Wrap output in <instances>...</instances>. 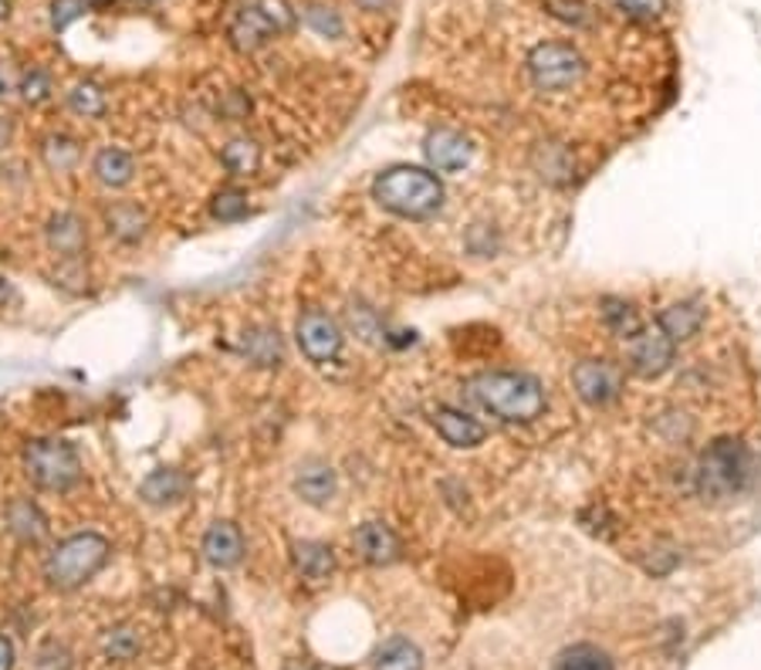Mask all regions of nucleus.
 <instances>
[{
    "mask_svg": "<svg viewBox=\"0 0 761 670\" xmlns=\"http://www.w3.org/2000/svg\"><path fill=\"white\" fill-rule=\"evenodd\" d=\"M68 105L85 119H99L105 112V92L95 86V81H78V86L68 92Z\"/></svg>",
    "mask_w": 761,
    "mask_h": 670,
    "instance_id": "cd10ccee",
    "label": "nucleus"
},
{
    "mask_svg": "<svg viewBox=\"0 0 761 670\" xmlns=\"http://www.w3.org/2000/svg\"><path fill=\"white\" fill-rule=\"evenodd\" d=\"M470 400L504 424H531L545 413V389L528 373H481L467 383Z\"/></svg>",
    "mask_w": 761,
    "mask_h": 670,
    "instance_id": "f257e3e1",
    "label": "nucleus"
},
{
    "mask_svg": "<svg viewBox=\"0 0 761 670\" xmlns=\"http://www.w3.org/2000/svg\"><path fill=\"white\" fill-rule=\"evenodd\" d=\"M112 4H126V0H89V8H112Z\"/></svg>",
    "mask_w": 761,
    "mask_h": 670,
    "instance_id": "c03bdc74",
    "label": "nucleus"
},
{
    "mask_svg": "<svg viewBox=\"0 0 761 670\" xmlns=\"http://www.w3.org/2000/svg\"><path fill=\"white\" fill-rule=\"evenodd\" d=\"M112 545L95 532H78L65 542L54 545V552L44 558V579L54 590H78L92 576H99L108 563Z\"/></svg>",
    "mask_w": 761,
    "mask_h": 670,
    "instance_id": "7ed1b4c3",
    "label": "nucleus"
},
{
    "mask_svg": "<svg viewBox=\"0 0 761 670\" xmlns=\"http://www.w3.org/2000/svg\"><path fill=\"white\" fill-rule=\"evenodd\" d=\"M220 159H223V166H228L231 173H237V177H247V173H254V170H258V163H261V150H258V143H250V139H231V143L223 146Z\"/></svg>",
    "mask_w": 761,
    "mask_h": 670,
    "instance_id": "bb28decb",
    "label": "nucleus"
},
{
    "mask_svg": "<svg viewBox=\"0 0 761 670\" xmlns=\"http://www.w3.org/2000/svg\"><path fill=\"white\" fill-rule=\"evenodd\" d=\"M657 325L670 335L673 343H687L704 325V309L697 301H676V305H670V309H663Z\"/></svg>",
    "mask_w": 761,
    "mask_h": 670,
    "instance_id": "6ab92c4d",
    "label": "nucleus"
},
{
    "mask_svg": "<svg viewBox=\"0 0 761 670\" xmlns=\"http://www.w3.org/2000/svg\"><path fill=\"white\" fill-rule=\"evenodd\" d=\"M14 298V288H11V282L8 278H0V309H4V305Z\"/></svg>",
    "mask_w": 761,
    "mask_h": 670,
    "instance_id": "a19ab883",
    "label": "nucleus"
},
{
    "mask_svg": "<svg viewBox=\"0 0 761 670\" xmlns=\"http://www.w3.org/2000/svg\"><path fill=\"white\" fill-rule=\"evenodd\" d=\"M85 241H89L85 237V223L75 214H54L48 220V247L59 250V255H65V258L81 255Z\"/></svg>",
    "mask_w": 761,
    "mask_h": 670,
    "instance_id": "aec40b11",
    "label": "nucleus"
},
{
    "mask_svg": "<svg viewBox=\"0 0 761 670\" xmlns=\"http://www.w3.org/2000/svg\"><path fill=\"white\" fill-rule=\"evenodd\" d=\"M301 17H305V24L312 27L315 35H322V38H343V31H346V24H343V17H338V11H335V8H325V4H308V8L301 11Z\"/></svg>",
    "mask_w": 761,
    "mask_h": 670,
    "instance_id": "c756f323",
    "label": "nucleus"
},
{
    "mask_svg": "<svg viewBox=\"0 0 761 670\" xmlns=\"http://www.w3.org/2000/svg\"><path fill=\"white\" fill-rule=\"evenodd\" d=\"M8 528H11V536L24 545H38L48 539V518L44 512L35 505L31 498H11L8 501Z\"/></svg>",
    "mask_w": 761,
    "mask_h": 670,
    "instance_id": "4468645a",
    "label": "nucleus"
},
{
    "mask_svg": "<svg viewBox=\"0 0 761 670\" xmlns=\"http://www.w3.org/2000/svg\"><path fill=\"white\" fill-rule=\"evenodd\" d=\"M14 86H21V78H17L8 65H0V95L14 92Z\"/></svg>",
    "mask_w": 761,
    "mask_h": 670,
    "instance_id": "58836bf2",
    "label": "nucleus"
},
{
    "mask_svg": "<svg viewBox=\"0 0 761 670\" xmlns=\"http://www.w3.org/2000/svg\"><path fill=\"white\" fill-rule=\"evenodd\" d=\"M673 356H676V343L670 335L654 325V328H643L636 339H633V352H630V366L636 376L643 379H657L673 366Z\"/></svg>",
    "mask_w": 761,
    "mask_h": 670,
    "instance_id": "1a4fd4ad",
    "label": "nucleus"
},
{
    "mask_svg": "<svg viewBox=\"0 0 761 670\" xmlns=\"http://www.w3.org/2000/svg\"><path fill=\"white\" fill-rule=\"evenodd\" d=\"M108 234H116L119 241H139L146 234V214L132 207V204H119V207H112L108 210Z\"/></svg>",
    "mask_w": 761,
    "mask_h": 670,
    "instance_id": "a878e982",
    "label": "nucleus"
},
{
    "mask_svg": "<svg viewBox=\"0 0 761 670\" xmlns=\"http://www.w3.org/2000/svg\"><path fill=\"white\" fill-rule=\"evenodd\" d=\"M555 14L558 17H566V21H572V24H579V27H585V24H592V11L585 8V4H579V0H555Z\"/></svg>",
    "mask_w": 761,
    "mask_h": 670,
    "instance_id": "e433bc0d",
    "label": "nucleus"
},
{
    "mask_svg": "<svg viewBox=\"0 0 761 670\" xmlns=\"http://www.w3.org/2000/svg\"><path fill=\"white\" fill-rule=\"evenodd\" d=\"M14 660H17L14 644H11L4 633H0V670H14Z\"/></svg>",
    "mask_w": 761,
    "mask_h": 670,
    "instance_id": "4c0bfd02",
    "label": "nucleus"
},
{
    "mask_svg": "<svg viewBox=\"0 0 761 670\" xmlns=\"http://www.w3.org/2000/svg\"><path fill=\"white\" fill-rule=\"evenodd\" d=\"M603 319L612 328V335H619V339H627V343H633L636 335L643 332V322H640L636 309L623 298H606L603 301Z\"/></svg>",
    "mask_w": 761,
    "mask_h": 670,
    "instance_id": "393cba45",
    "label": "nucleus"
},
{
    "mask_svg": "<svg viewBox=\"0 0 761 670\" xmlns=\"http://www.w3.org/2000/svg\"><path fill=\"white\" fill-rule=\"evenodd\" d=\"M423 150H427L430 166H434V170H440V173L464 170V166L470 163V156H474L470 143H467L461 132H454V129H434L427 136V143H423Z\"/></svg>",
    "mask_w": 761,
    "mask_h": 670,
    "instance_id": "9d476101",
    "label": "nucleus"
},
{
    "mask_svg": "<svg viewBox=\"0 0 761 670\" xmlns=\"http://www.w3.org/2000/svg\"><path fill=\"white\" fill-rule=\"evenodd\" d=\"M95 177H99V183H105V186H112V190H119V186H126V183H132V177H136V163H132V156L126 153V150H116V146H108V150H102L99 156H95Z\"/></svg>",
    "mask_w": 761,
    "mask_h": 670,
    "instance_id": "4be33fe9",
    "label": "nucleus"
},
{
    "mask_svg": "<svg viewBox=\"0 0 761 670\" xmlns=\"http://www.w3.org/2000/svg\"><path fill=\"white\" fill-rule=\"evenodd\" d=\"M241 349L247 356V362L261 370H274L285 362V343H281L278 328H268V325H258V328H247L244 339H241Z\"/></svg>",
    "mask_w": 761,
    "mask_h": 670,
    "instance_id": "f3484780",
    "label": "nucleus"
},
{
    "mask_svg": "<svg viewBox=\"0 0 761 670\" xmlns=\"http://www.w3.org/2000/svg\"><path fill=\"white\" fill-rule=\"evenodd\" d=\"M258 8L268 14V21L274 24L278 35H285V31H292V27H295V11L285 4V0H258Z\"/></svg>",
    "mask_w": 761,
    "mask_h": 670,
    "instance_id": "f704fd0d",
    "label": "nucleus"
},
{
    "mask_svg": "<svg viewBox=\"0 0 761 670\" xmlns=\"http://www.w3.org/2000/svg\"><path fill=\"white\" fill-rule=\"evenodd\" d=\"M186 491H190V478L177 467H159V471L150 474L143 485H139V498H143L146 505H156V508L177 505V501L186 498Z\"/></svg>",
    "mask_w": 761,
    "mask_h": 670,
    "instance_id": "dca6fc26",
    "label": "nucleus"
},
{
    "mask_svg": "<svg viewBox=\"0 0 761 670\" xmlns=\"http://www.w3.org/2000/svg\"><path fill=\"white\" fill-rule=\"evenodd\" d=\"M356 549L370 566H389L400 558V539L386 521H365L356 528Z\"/></svg>",
    "mask_w": 761,
    "mask_h": 670,
    "instance_id": "f8f14e48",
    "label": "nucleus"
},
{
    "mask_svg": "<svg viewBox=\"0 0 761 670\" xmlns=\"http://www.w3.org/2000/svg\"><path fill=\"white\" fill-rule=\"evenodd\" d=\"M373 197L397 217L427 220L443 207V183L420 166H392V170L376 177Z\"/></svg>",
    "mask_w": 761,
    "mask_h": 670,
    "instance_id": "f03ea898",
    "label": "nucleus"
},
{
    "mask_svg": "<svg viewBox=\"0 0 761 670\" xmlns=\"http://www.w3.org/2000/svg\"><path fill=\"white\" fill-rule=\"evenodd\" d=\"M210 214L220 223H237V220L247 217V197L241 190H220L217 197L210 201Z\"/></svg>",
    "mask_w": 761,
    "mask_h": 670,
    "instance_id": "7c9ffc66",
    "label": "nucleus"
},
{
    "mask_svg": "<svg viewBox=\"0 0 761 670\" xmlns=\"http://www.w3.org/2000/svg\"><path fill=\"white\" fill-rule=\"evenodd\" d=\"M146 4H153V0H146Z\"/></svg>",
    "mask_w": 761,
    "mask_h": 670,
    "instance_id": "49530a36",
    "label": "nucleus"
},
{
    "mask_svg": "<svg viewBox=\"0 0 761 670\" xmlns=\"http://www.w3.org/2000/svg\"><path fill=\"white\" fill-rule=\"evenodd\" d=\"M572 386L582 403L589 407H609L623 394V373L606 359H582L572 370Z\"/></svg>",
    "mask_w": 761,
    "mask_h": 670,
    "instance_id": "0eeeda50",
    "label": "nucleus"
},
{
    "mask_svg": "<svg viewBox=\"0 0 761 670\" xmlns=\"http://www.w3.org/2000/svg\"><path fill=\"white\" fill-rule=\"evenodd\" d=\"M85 11H89V0H54V4H51V27H54V31H65V27H72L78 17H85Z\"/></svg>",
    "mask_w": 761,
    "mask_h": 670,
    "instance_id": "72a5a7b5",
    "label": "nucleus"
},
{
    "mask_svg": "<svg viewBox=\"0 0 761 670\" xmlns=\"http://www.w3.org/2000/svg\"><path fill=\"white\" fill-rule=\"evenodd\" d=\"M285 670H319V667L305 663V660H288V663H285Z\"/></svg>",
    "mask_w": 761,
    "mask_h": 670,
    "instance_id": "37998d69",
    "label": "nucleus"
},
{
    "mask_svg": "<svg viewBox=\"0 0 761 670\" xmlns=\"http://www.w3.org/2000/svg\"><path fill=\"white\" fill-rule=\"evenodd\" d=\"M17 92L24 95V102L41 105V102L51 95V78H48V72H41V68L24 72V75H21V86H17Z\"/></svg>",
    "mask_w": 761,
    "mask_h": 670,
    "instance_id": "2f4dec72",
    "label": "nucleus"
},
{
    "mask_svg": "<svg viewBox=\"0 0 761 670\" xmlns=\"http://www.w3.org/2000/svg\"><path fill=\"white\" fill-rule=\"evenodd\" d=\"M41 156H44V163L51 166V170L65 173L78 163V146H75V139H68V136H48L44 146H41Z\"/></svg>",
    "mask_w": 761,
    "mask_h": 670,
    "instance_id": "c85d7f7f",
    "label": "nucleus"
},
{
    "mask_svg": "<svg viewBox=\"0 0 761 670\" xmlns=\"http://www.w3.org/2000/svg\"><path fill=\"white\" fill-rule=\"evenodd\" d=\"M295 569L312 582L328 579L335 569V555L325 542H298L295 545Z\"/></svg>",
    "mask_w": 761,
    "mask_h": 670,
    "instance_id": "5701e85b",
    "label": "nucleus"
},
{
    "mask_svg": "<svg viewBox=\"0 0 761 670\" xmlns=\"http://www.w3.org/2000/svg\"><path fill=\"white\" fill-rule=\"evenodd\" d=\"M11 14V0H0V21Z\"/></svg>",
    "mask_w": 761,
    "mask_h": 670,
    "instance_id": "a18cd8bd",
    "label": "nucleus"
},
{
    "mask_svg": "<svg viewBox=\"0 0 761 670\" xmlns=\"http://www.w3.org/2000/svg\"><path fill=\"white\" fill-rule=\"evenodd\" d=\"M748 471H751L748 447L738 437H718L714 443H708V451L700 454L697 491L711 501L735 498L748 485Z\"/></svg>",
    "mask_w": 761,
    "mask_h": 670,
    "instance_id": "20e7f679",
    "label": "nucleus"
},
{
    "mask_svg": "<svg viewBox=\"0 0 761 670\" xmlns=\"http://www.w3.org/2000/svg\"><path fill=\"white\" fill-rule=\"evenodd\" d=\"M298 346L308 359L325 366V362H332L338 352H343V328H338L335 319H328L325 312L312 309L298 319Z\"/></svg>",
    "mask_w": 761,
    "mask_h": 670,
    "instance_id": "6e6552de",
    "label": "nucleus"
},
{
    "mask_svg": "<svg viewBox=\"0 0 761 670\" xmlns=\"http://www.w3.org/2000/svg\"><path fill=\"white\" fill-rule=\"evenodd\" d=\"M295 491L308 505H325L335 498V471L325 461H305L295 474Z\"/></svg>",
    "mask_w": 761,
    "mask_h": 670,
    "instance_id": "a211bd4d",
    "label": "nucleus"
},
{
    "mask_svg": "<svg viewBox=\"0 0 761 670\" xmlns=\"http://www.w3.org/2000/svg\"><path fill=\"white\" fill-rule=\"evenodd\" d=\"M552 670H616V667H612L606 650L592 647V644H576L555 657Z\"/></svg>",
    "mask_w": 761,
    "mask_h": 670,
    "instance_id": "b1692460",
    "label": "nucleus"
},
{
    "mask_svg": "<svg viewBox=\"0 0 761 670\" xmlns=\"http://www.w3.org/2000/svg\"><path fill=\"white\" fill-rule=\"evenodd\" d=\"M528 72L539 92H569L585 75V62L566 41H542L528 54Z\"/></svg>",
    "mask_w": 761,
    "mask_h": 670,
    "instance_id": "423d86ee",
    "label": "nucleus"
},
{
    "mask_svg": "<svg viewBox=\"0 0 761 670\" xmlns=\"http://www.w3.org/2000/svg\"><path fill=\"white\" fill-rule=\"evenodd\" d=\"M434 427L450 447H457V451H470V447L485 443V437H488V430L477 424L474 416H467L461 410H450V407L434 410Z\"/></svg>",
    "mask_w": 761,
    "mask_h": 670,
    "instance_id": "ddd939ff",
    "label": "nucleus"
},
{
    "mask_svg": "<svg viewBox=\"0 0 761 670\" xmlns=\"http://www.w3.org/2000/svg\"><path fill=\"white\" fill-rule=\"evenodd\" d=\"M204 558L214 569H234L244 558V536L234 521H214L204 536Z\"/></svg>",
    "mask_w": 761,
    "mask_h": 670,
    "instance_id": "9b49d317",
    "label": "nucleus"
},
{
    "mask_svg": "<svg viewBox=\"0 0 761 670\" xmlns=\"http://www.w3.org/2000/svg\"><path fill=\"white\" fill-rule=\"evenodd\" d=\"M105 650H108V657H116V660H129L139 650V640L132 636V630H108Z\"/></svg>",
    "mask_w": 761,
    "mask_h": 670,
    "instance_id": "c9c22d12",
    "label": "nucleus"
},
{
    "mask_svg": "<svg viewBox=\"0 0 761 670\" xmlns=\"http://www.w3.org/2000/svg\"><path fill=\"white\" fill-rule=\"evenodd\" d=\"M356 4H359L362 11H373V14H379V11H389L392 4H397V0H356Z\"/></svg>",
    "mask_w": 761,
    "mask_h": 670,
    "instance_id": "ea45409f",
    "label": "nucleus"
},
{
    "mask_svg": "<svg viewBox=\"0 0 761 670\" xmlns=\"http://www.w3.org/2000/svg\"><path fill=\"white\" fill-rule=\"evenodd\" d=\"M609 4L627 14V17H636V21H654L667 11V0H609Z\"/></svg>",
    "mask_w": 761,
    "mask_h": 670,
    "instance_id": "473e14b6",
    "label": "nucleus"
},
{
    "mask_svg": "<svg viewBox=\"0 0 761 670\" xmlns=\"http://www.w3.org/2000/svg\"><path fill=\"white\" fill-rule=\"evenodd\" d=\"M11 143V119L0 116V150H4Z\"/></svg>",
    "mask_w": 761,
    "mask_h": 670,
    "instance_id": "79ce46f5",
    "label": "nucleus"
},
{
    "mask_svg": "<svg viewBox=\"0 0 761 670\" xmlns=\"http://www.w3.org/2000/svg\"><path fill=\"white\" fill-rule=\"evenodd\" d=\"M274 24L268 21V14L258 8V4H250L244 11H237V17L231 21V41L237 51H258L265 48L271 38H274Z\"/></svg>",
    "mask_w": 761,
    "mask_h": 670,
    "instance_id": "2eb2a0df",
    "label": "nucleus"
},
{
    "mask_svg": "<svg viewBox=\"0 0 761 670\" xmlns=\"http://www.w3.org/2000/svg\"><path fill=\"white\" fill-rule=\"evenodd\" d=\"M24 471L41 491H72L81 481V461L68 440L41 437L24 447Z\"/></svg>",
    "mask_w": 761,
    "mask_h": 670,
    "instance_id": "39448f33",
    "label": "nucleus"
},
{
    "mask_svg": "<svg viewBox=\"0 0 761 670\" xmlns=\"http://www.w3.org/2000/svg\"><path fill=\"white\" fill-rule=\"evenodd\" d=\"M373 670H423V654L413 640L389 636L373 657Z\"/></svg>",
    "mask_w": 761,
    "mask_h": 670,
    "instance_id": "412c9836",
    "label": "nucleus"
}]
</instances>
